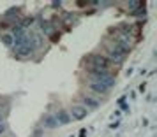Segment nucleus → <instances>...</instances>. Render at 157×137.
I'll list each match as a JSON object with an SVG mask.
<instances>
[{
	"mask_svg": "<svg viewBox=\"0 0 157 137\" xmlns=\"http://www.w3.org/2000/svg\"><path fill=\"white\" fill-rule=\"evenodd\" d=\"M86 70H88L90 81L101 83L108 88H111L115 85V74L111 70H99V69H90V67H86Z\"/></svg>",
	"mask_w": 157,
	"mask_h": 137,
	"instance_id": "f257e3e1",
	"label": "nucleus"
},
{
	"mask_svg": "<svg viewBox=\"0 0 157 137\" xmlns=\"http://www.w3.org/2000/svg\"><path fill=\"white\" fill-rule=\"evenodd\" d=\"M86 65L90 69H99V70H109V62L106 60L104 55H97V53H92L86 56Z\"/></svg>",
	"mask_w": 157,
	"mask_h": 137,
	"instance_id": "f03ea898",
	"label": "nucleus"
},
{
	"mask_svg": "<svg viewBox=\"0 0 157 137\" xmlns=\"http://www.w3.org/2000/svg\"><path fill=\"white\" fill-rule=\"evenodd\" d=\"M106 51H109V53H113V55H117V56L120 58H125L131 53V48H127V46H122V44L118 42H111L106 46Z\"/></svg>",
	"mask_w": 157,
	"mask_h": 137,
	"instance_id": "7ed1b4c3",
	"label": "nucleus"
},
{
	"mask_svg": "<svg viewBox=\"0 0 157 137\" xmlns=\"http://www.w3.org/2000/svg\"><path fill=\"white\" fill-rule=\"evenodd\" d=\"M81 102H83V107L88 109H97L101 106V99L97 95H90V93H83L81 95Z\"/></svg>",
	"mask_w": 157,
	"mask_h": 137,
	"instance_id": "20e7f679",
	"label": "nucleus"
},
{
	"mask_svg": "<svg viewBox=\"0 0 157 137\" xmlns=\"http://www.w3.org/2000/svg\"><path fill=\"white\" fill-rule=\"evenodd\" d=\"M86 88H88L92 93H95L97 97H101V95L106 97V95L109 93V90H111V88L104 86V85H101V83H95V81H88V83H86Z\"/></svg>",
	"mask_w": 157,
	"mask_h": 137,
	"instance_id": "39448f33",
	"label": "nucleus"
},
{
	"mask_svg": "<svg viewBox=\"0 0 157 137\" xmlns=\"http://www.w3.org/2000/svg\"><path fill=\"white\" fill-rule=\"evenodd\" d=\"M67 113H69V116H71V120H78V121L79 120H83V118L88 114V111H86L81 104H72L71 109H69Z\"/></svg>",
	"mask_w": 157,
	"mask_h": 137,
	"instance_id": "423d86ee",
	"label": "nucleus"
},
{
	"mask_svg": "<svg viewBox=\"0 0 157 137\" xmlns=\"http://www.w3.org/2000/svg\"><path fill=\"white\" fill-rule=\"evenodd\" d=\"M39 27H41V34L46 37H51L55 32H57V28H55V25L51 21H48V20H39Z\"/></svg>",
	"mask_w": 157,
	"mask_h": 137,
	"instance_id": "0eeeda50",
	"label": "nucleus"
},
{
	"mask_svg": "<svg viewBox=\"0 0 157 137\" xmlns=\"http://www.w3.org/2000/svg\"><path fill=\"white\" fill-rule=\"evenodd\" d=\"M34 55V49L30 48L29 44H23V46H14V56L18 58H29Z\"/></svg>",
	"mask_w": 157,
	"mask_h": 137,
	"instance_id": "6e6552de",
	"label": "nucleus"
},
{
	"mask_svg": "<svg viewBox=\"0 0 157 137\" xmlns=\"http://www.w3.org/2000/svg\"><path fill=\"white\" fill-rule=\"evenodd\" d=\"M41 123H43L44 128H48V130H53V128H57L58 127V123H57V120H55V116L53 114H44L43 120H41Z\"/></svg>",
	"mask_w": 157,
	"mask_h": 137,
	"instance_id": "1a4fd4ad",
	"label": "nucleus"
},
{
	"mask_svg": "<svg viewBox=\"0 0 157 137\" xmlns=\"http://www.w3.org/2000/svg\"><path fill=\"white\" fill-rule=\"evenodd\" d=\"M55 116V120H57L58 125H67V123H71V116H69V113L65 111V109H60Z\"/></svg>",
	"mask_w": 157,
	"mask_h": 137,
	"instance_id": "9d476101",
	"label": "nucleus"
},
{
	"mask_svg": "<svg viewBox=\"0 0 157 137\" xmlns=\"http://www.w3.org/2000/svg\"><path fill=\"white\" fill-rule=\"evenodd\" d=\"M0 41H2V44H4L6 48H13V46H14V39H13V35H11L9 32H2V34H0Z\"/></svg>",
	"mask_w": 157,
	"mask_h": 137,
	"instance_id": "9b49d317",
	"label": "nucleus"
},
{
	"mask_svg": "<svg viewBox=\"0 0 157 137\" xmlns=\"http://www.w3.org/2000/svg\"><path fill=\"white\" fill-rule=\"evenodd\" d=\"M145 4V2H140V0H131V2H127V9L131 11V13H134L136 9H140Z\"/></svg>",
	"mask_w": 157,
	"mask_h": 137,
	"instance_id": "f8f14e48",
	"label": "nucleus"
},
{
	"mask_svg": "<svg viewBox=\"0 0 157 137\" xmlns=\"http://www.w3.org/2000/svg\"><path fill=\"white\" fill-rule=\"evenodd\" d=\"M118 106L122 107V111H125V113L129 111V106L125 104V97H120V99H118Z\"/></svg>",
	"mask_w": 157,
	"mask_h": 137,
	"instance_id": "ddd939ff",
	"label": "nucleus"
},
{
	"mask_svg": "<svg viewBox=\"0 0 157 137\" xmlns=\"http://www.w3.org/2000/svg\"><path fill=\"white\" fill-rule=\"evenodd\" d=\"M6 130H7V125H6V121H0V137L6 134Z\"/></svg>",
	"mask_w": 157,
	"mask_h": 137,
	"instance_id": "4468645a",
	"label": "nucleus"
},
{
	"mask_svg": "<svg viewBox=\"0 0 157 137\" xmlns=\"http://www.w3.org/2000/svg\"><path fill=\"white\" fill-rule=\"evenodd\" d=\"M7 113H9V107L2 111V106H0V121H4V118H6V114H7Z\"/></svg>",
	"mask_w": 157,
	"mask_h": 137,
	"instance_id": "2eb2a0df",
	"label": "nucleus"
},
{
	"mask_svg": "<svg viewBox=\"0 0 157 137\" xmlns=\"http://www.w3.org/2000/svg\"><path fill=\"white\" fill-rule=\"evenodd\" d=\"M60 5H62V2H60V0H58V2H57V0H55V2H51V7H53V9H60Z\"/></svg>",
	"mask_w": 157,
	"mask_h": 137,
	"instance_id": "dca6fc26",
	"label": "nucleus"
},
{
	"mask_svg": "<svg viewBox=\"0 0 157 137\" xmlns=\"http://www.w3.org/2000/svg\"><path fill=\"white\" fill-rule=\"evenodd\" d=\"M85 135H86V130L83 128V130H81V132H79V137H85Z\"/></svg>",
	"mask_w": 157,
	"mask_h": 137,
	"instance_id": "f3484780",
	"label": "nucleus"
}]
</instances>
